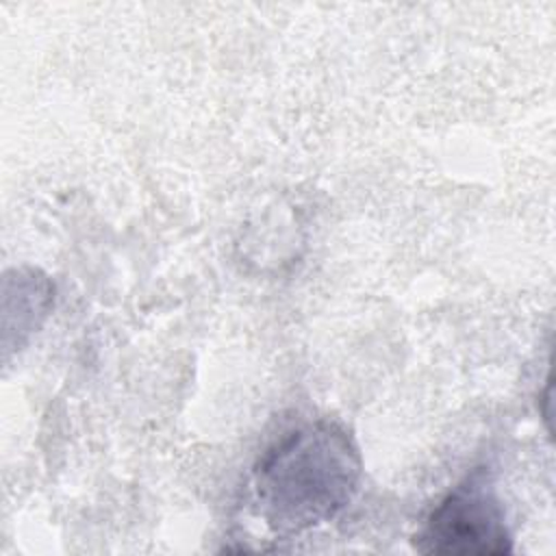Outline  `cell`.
Segmentation results:
<instances>
[{"mask_svg":"<svg viewBox=\"0 0 556 556\" xmlns=\"http://www.w3.org/2000/svg\"><path fill=\"white\" fill-rule=\"evenodd\" d=\"M363 458L350 430L332 419L282 434L252 469L256 517L280 539L337 519L356 497Z\"/></svg>","mask_w":556,"mask_h":556,"instance_id":"obj_1","label":"cell"},{"mask_svg":"<svg viewBox=\"0 0 556 556\" xmlns=\"http://www.w3.org/2000/svg\"><path fill=\"white\" fill-rule=\"evenodd\" d=\"M413 545L421 554L504 556L513 552L506 510L482 469L452 486L428 513Z\"/></svg>","mask_w":556,"mask_h":556,"instance_id":"obj_2","label":"cell"}]
</instances>
